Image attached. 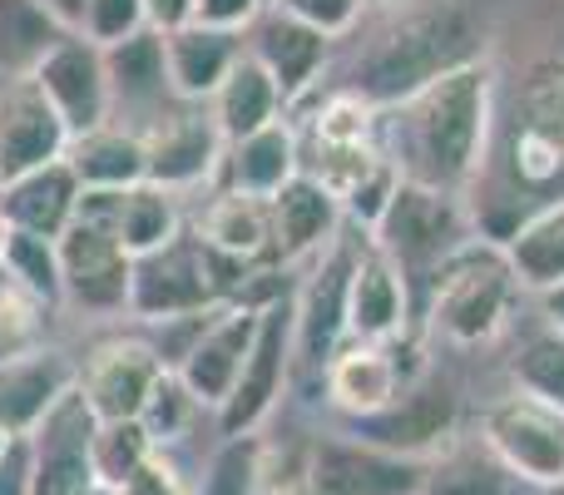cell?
Returning a JSON list of instances; mask_svg holds the SVG:
<instances>
[{
    "instance_id": "18",
    "label": "cell",
    "mask_w": 564,
    "mask_h": 495,
    "mask_svg": "<svg viewBox=\"0 0 564 495\" xmlns=\"http://www.w3.org/2000/svg\"><path fill=\"white\" fill-rule=\"evenodd\" d=\"M322 387L327 401L341 411L347 421H371L401 397V367L397 352L381 347V342H341L332 352V362L322 367Z\"/></svg>"
},
{
    "instance_id": "15",
    "label": "cell",
    "mask_w": 564,
    "mask_h": 495,
    "mask_svg": "<svg viewBox=\"0 0 564 495\" xmlns=\"http://www.w3.org/2000/svg\"><path fill=\"white\" fill-rule=\"evenodd\" d=\"M144 144V184L159 189H184L208 179L224 164V134L204 109H178V115H159L154 125L139 134Z\"/></svg>"
},
{
    "instance_id": "25",
    "label": "cell",
    "mask_w": 564,
    "mask_h": 495,
    "mask_svg": "<svg viewBox=\"0 0 564 495\" xmlns=\"http://www.w3.org/2000/svg\"><path fill=\"white\" fill-rule=\"evenodd\" d=\"M75 387V372L59 362V352H30V357L0 362V431L25 437L40 427L50 407Z\"/></svg>"
},
{
    "instance_id": "14",
    "label": "cell",
    "mask_w": 564,
    "mask_h": 495,
    "mask_svg": "<svg viewBox=\"0 0 564 495\" xmlns=\"http://www.w3.org/2000/svg\"><path fill=\"white\" fill-rule=\"evenodd\" d=\"M129 272H134V258L119 248L115 234L89 224H69L59 234V288L69 302L89 312L129 308Z\"/></svg>"
},
{
    "instance_id": "38",
    "label": "cell",
    "mask_w": 564,
    "mask_h": 495,
    "mask_svg": "<svg viewBox=\"0 0 564 495\" xmlns=\"http://www.w3.org/2000/svg\"><path fill=\"white\" fill-rule=\"evenodd\" d=\"M312 129H317L322 149H361V144H371V129H377V105L341 89V95H332L317 109V125Z\"/></svg>"
},
{
    "instance_id": "37",
    "label": "cell",
    "mask_w": 564,
    "mask_h": 495,
    "mask_svg": "<svg viewBox=\"0 0 564 495\" xmlns=\"http://www.w3.org/2000/svg\"><path fill=\"white\" fill-rule=\"evenodd\" d=\"M40 308H45V302L30 298L15 278L0 272V362L40 352Z\"/></svg>"
},
{
    "instance_id": "5",
    "label": "cell",
    "mask_w": 564,
    "mask_h": 495,
    "mask_svg": "<svg viewBox=\"0 0 564 495\" xmlns=\"http://www.w3.org/2000/svg\"><path fill=\"white\" fill-rule=\"evenodd\" d=\"M95 431L79 381L30 431V495H95Z\"/></svg>"
},
{
    "instance_id": "43",
    "label": "cell",
    "mask_w": 564,
    "mask_h": 495,
    "mask_svg": "<svg viewBox=\"0 0 564 495\" xmlns=\"http://www.w3.org/2000/svg\"><path fill=\"white\" fill-rule=\"evenodd\" d=\"M397 189H401V174H397V164L391 159H381L377 169H371L367 179H361L357 189H351L347 198H341V214H351L367 234H377V224L387 218V208H391V198H397Z\"/></svg>"
},
{
    "instance_id": "23",
    "label": "cell",
    "mask_w": 564,
    "mask_h": 495,
    "mask_svg": "<svg viewBox=\"0 0 564 495\" xmlns=\"http://www.w3.org/2000/svg\"><path fill=\"white\" fill-rule=\"evenodd\" d=\"M79 179L75 169L59 159V164H45L35 174L15 179V184L0 189V214L10 218L15 234H35V238H55L75 224V208H79Z\"/></svg>"
},
{
    "instance_id": "31",
    "label": "cell",
    "mask_w": 564,
    "mask_h": 495,
    "mask_svg": "<svg viewBox=\"0 0 564 495\" xmlns=\"http://www.w3.org/2000/svg\"><path fill=\"white\" fill-rule=\"evenodd\" d=\"M520 481L490 456L486 441H451L421 471V495H516Z\"/></svg>"
},
{
    "instance_id": "27",
    "label": "cell",
    "mask_w": 564,
    "mask_h": 495,
    "mask_svg": "<svg viewBox=\"0 0 564 495\" xmlns=\"http://www.w3.org/2000/svg\"><path fill=\"white\" fill-rule=\"evenodd\" d=\"M297 174H302L297 139H292V129L282 125V119L224 149V189H234V194L273 198L278 189L292 184Z\"/></svg>"
},
{
    "instance_id": "49",
    "label": "cell",
    "mask_w": 564,
    "mask_h": 495,
    "mask_svg": "<svg viewBox=\"0 0 564 495\" xmlns=\"http://www.w3.org/2000/svg\"><path fill=\"white\" fill-rule=\"evenodd\" d=\"M40 6L55 15L59 30H69V35H79V20H85V6L89 0H40Z\"/></svg>"
},
{
    "instance_id": "22",
    "label": "cell",
    "mask_w": 564,
    "mask_h": 495,
    "mask_svg": "<svg viewBox=\"0 0 564 495\" xmlns=\"http://www.w3.org/2000/svg\"><path fill=\"white\" fill-rule=\"evenodd\" d=\"M327 45L332 40H322L317 30L297 25V20H288L282 10L268 6L263 15L253 20V50H248V55L273 75L282 99H302L312 89V79H317L322 60H327Z\"/></svg>"
},
{
    "instance_id": "46",
    "label": "cell",
    "mask_w": 564,
    "mask_h": 495,
    "mask_svg": "<svg viewBox=\"0 0 564 495\" xmlns=\"http://www.w3.org/2000/svg\"><path fill=\"white\" fill-rule=\"evenodd\" d=\"M119 495H188V491H184V481H178V471L154 451V456H149L144 466L129 476V486Z\"/></svg>"
},
{
    "instance_id": "28",
    "label": "cell",
    "mask_w": 564,
    "mask_h": 495,
    "mask_svg": "<svg viewBox=\"0 0 564 495\" xmlns=\"http://www.w3.org/2000/svg\"><path fill=\"white\" fill-rule=\"evenodd\" d=\"M198 244L214 248L218 258H234L253 268L258 258H273V224H268V198L253 194H224L208 204L204 224H198Z\"/></svg>"
},
{
    "instance_id": "3",
    "label": "cell",
    "mask_w": 564,
    "mask_h": 495,
    "mask_svg": "<svg viewBox=\"0 0 564 495\" xmlns=\"http://www.w3.org/2000/svg\"><path fill=\"white\" fill-rule=\"evenodd\" d=\"M431 332L456 347L490 342L506 327L510 298H516V272H510L506 248L490 244H460L431 272Z\"/></svg>"
},
{
    "instance_id": "48",
    "label": "cell",
    "mask_w": 564,
    "mask_h": 495,
    "mask_svg": "<svg viewBox=\"0 0 564 495\" xmlns=\"http://www.w3.org/2000/svg\"><path fill=\"white\" fill-rule=\"evenodd\" d=\"M144 25L159 35L194 25V0H144Z\"/></svg>"
},
{
    "instance_id": "30",
    "label": "cell",
    "mask_w": 564,
    "mask_h": 495,
    "mask_svg": "<svg viewBox=\"0 0 564 495\" xmlns=\"http://www.w3.org/2000/svg\"><path fill=\"white\" fill-rule=\"evenodd\" d=\"M105 75H109V105H159L169 89V65H164V35L159 30H139V35L119 40L105 50Z\"/></svg>"
},
{
    "instance_id": "50",
    "label": "cell",
    "mask_w": 564,
    "mask_h": 495,
    "mask_svg": "<svg viewBox=\"0 0 564 495\" xmlns=\"http://www.w3.org/2000/svg\"><path fill=\"white\" fill-rule=\"evenodd\" d=\"M535 298H540V312H545L550 332L564 337V282H555V288H545V292H535Z\"/></svg>"
},
{
    "instance_id": "39",
    "label": "cell",
    "mask_w": 564,
    "mask_h": 495,
    "mask_svg": "<svg viewBox=\"0 0 564 495\" xmlns=\"http://www.w3.org/2000/svg\"><path fill=\"white\" fill-rule=\"evenodd\" d=\"M258 476H263V451L253 437H234L214 456L198 495H258Z\"/></svg>"
},
{
    "instance_id": "2",
    "label": "cell",
    "mask_w": 564,
    "mask_h": 495,
    "mask_svg": "<svg viewBox=\"0 0 564 495\" xmlns=\"http://www.w3.org/2000/svg\"><path fill=\"white\" fill-rule=\"evenodd\" d=\"M470 25L456 6L441 10H416L401 25H391L377 45L361 55L351 95L371 99V105H401L416 89H426L431 79H441L446 69L470 65Z\"/></svg>"
},
{
    "instance_id": "8",
    "label": "cell",
    "mask_w": 564,
    "mask_h": 495,
    "mask_svg": "<svg viewBox=\"0 0 564 495\" xmlns=\"http://www.w3.org/2000/svg\"><path fill=\"white\" fill-rule=\"evenodd\" d=\"M371 244L387 252L401 272H411V268L436 272L451 252L466 244V224H460L456 194H436V189H421V184L401 179L397 198H391L387 218L377 224Z\"/></svg>"
},
{
    "instance_id": "35",
    "label": "cell",
    "mask_w": 564,
    "mask_h": 495,
    "mask_svg": "<svg viewBox=\"0 0 564 495\" xmlns=\"http://www.w3.org/2000/svg\"><path fill=\"white\" fill-rule=\"evenodd\" d=\"M149 456H154V437L144 431V421H99V431H95V486L119 495Z\"/></svg>"
},
{
    "instance_id": "4",
    "label": "cell",
    "mask_w": 564,
    "mask_h": 495,
    "mask_svg": "<svg viewBox=\"0 0 564 495\" xmlns=\"http://www.w3.org/2000/svg\"><path fill=\"white\" fill-rule=\"evenodd\" d=\"M480 441L520 486L564 491V411L555 401L525 387L506 391L480 417Z\"/></svg>"
},
{
    "instance_id": "33",
    "label": "cell",
    "mask_w": 564,
    "mask_h": 495,
    "mask_svg": "<svg viewBox=\"0 0 564 495\" xmlns=\"http://www.w3.org/2000/svg\"><path fill=\"white\" fill-rule=\"evenodd\" d=\"M115 238L129 258H149V252L174 244L178 238V208H174V198H169V189H159V184L119 189Z\"/></svg>"
},
{
    "instance_id": "42",
    "label": "cell",
    "mask_w": 564,
    "mask_h": 495,
    "mask_svg": "<svg viewBox=\"0 0 564 495\" xmlns=\"http://www.w3.org/2000/svg\"><path fill=\"white\" fill-rule=\"evenodd\" d=\"M268 6L282 10L288 20H297V25L317 30L322 40H341L361 20L367 0H268Z\"/></svg>"
},
{
    "instance_id": "54",
    "label": "cell",
    "mask_w": 564,
    "mask_h": 495,
    "mask_svg": "<svg viewBox=\"0 0 564 495\" xmlns=\"http://www.w3.org/2000/svg\"><path fill=\"white\" fill-rule=\"evenodd\" d=\"M367 6H401V0H367Z\"/></svg>"
},
{
    "instance_id": "56",
    "label": "cell",
    "mask_w": 564,
    "mask_h": 495,
    "mask_svg": "<svg viewBox=\"0 0 564 495\" xmlns=\"http://www.w3.org/2000/svg\"><path fill=\"white\" fill-rule=\"evenodd\" d=\"M545 495H564V491H545Z\"/></svg>"
},
{
    "instance_id": "17",
    "label": "cell",
    "mask_w": 564,
    "mask_h": 495,
    "mask_svg": "<svg viewBox=\"0 0 564 495\" xmlns=\"http://www.w3.org/2000/svg\"><path fill=\"white\" fill-rule=\"evenodd\" d=\"M421 461H401L367 441H317L307 466L312 495H421Z\"/></svg>"
},
{
    "instance_id": "11",
    "label": "cell",
    "mask_w": 564,
    "mask_h": 495,
    "mask_svg": "<svg viewBox=\"0 0 564 495\" xmlns=\"http://www.w3.org/2000/svg\"><path fill=\"white\" fill-rule=\"evenodd\" d=\"M69 149V129L55 115L35 79H6L0 85V189L59 164Z\"/></svg>"
},
{
    "instance_id": "44",
    "label": "cell",
    "mask_w": 564,
    "mask_h": 495,
    "mask_svg": "<svg viewBox=\"0 0 564 495\" xmlns=\"http://www.w3.org/2000/svg\"><path fill=\"white\" fill-rule=\"evenodd\" d=\"M188 407H194V397L184 391V381L174 377V372H164V381L154 387V397H149V407H144V431L154 441H164V437H174L178 427H184V417H188Z\"/></svg>"
},
{
    "instance_id": "32",
    "label": "cell",
    "mask_w": 564,
    "mask_h": 495,
    "mask_svg": "<svg viewBox=\"0 0 564 495\" xmlns=\"http://www.w3.org/2000/svg\"><path fill=\"white\" fill-rule=\"evenodd\" d=\"M506 258H510L516 282L530 292H545L555 282H564V198L560 204H545L540 214H530L510 234Z\"/></svg>"
},
{
    "instance_id": "47",
    "label": "cell",
    "mask_w": 564,
    "mask_h": 495,
    "mask_svg": "<svg viewBox=\"0 0 564 495\" xmlns=\"http://www.w3.org/2000/svg\"><path fill=\"white\" fill-rule=\"evenodd\" d=\"M0 495H30V441L15 437L0 456Z\"/></svg>"
},
{
    "instance_id": "7",
    "label": "cell",
    "mask_w": 564,
    "mask_h": 495,
    "mask_svg": "<svg viewBox=\"0 0 564 495\" xmlns=\"http://www.w3.org/2000/svg\"><path fill=\"white\" fill-rule=\"evenodd\" d=\"M224 308L208 272V248L198 238L178 234L169 248L134 258L129 272V312H139L144 322H174V318H194V312H214Z\"/></svg>"
},
{
    "instance_id": "19",
    "label": "cell",
    "mask_w": 564,
    "mask_h": 495,
    "mask_svg": "<svg viewBox=\"0 0 564 495\" xmlns=\"http://www.w3.org/2000/svg\"><path fill=\"white\" fill-rule=\"evenodd\" d=\"M406 272L387 258L377 244H367L351 262L347 282V337L351 342H381L406 332Z\"/></svg>"
},
{
    "instance_id": "45",
    "label": "cell",
    "mask_w": 564,
    "mask_h": 495,
    "mask_svg": "<svg viewBox=\"0 0 564 495\" xmlns=\"http://www.w3.org/2000/svg\"><path fill=\"white\" fill-rule=\"evenodd\" d=\"M263 6L268 0H194V25L238 35V30H248L258 15H263Z\"/></svg>"
},
{
    "instance_id": "55",
    "label": "cell",
    "mask_w": 564,
    "mask_h": 495,
    "mask_svg": "<svg viewBox=\"0 0 564 495\" xmlns=\"http://www.w3.org/2000/svg\"><path fill=\"white\" fill-rule=\"evenodd\" d=\"M95 495H115V491H95Z\"/></svg>"
},
{
    "instance_id": "40",
    "label": "cell",
    "mask_w": 564,
    "mask_h": 495,
    "mask_svg": "<svg viewBox=\"0 0 564 495\" xmlns=\"http://www.w3.org/2000/svg\"><path fill=\"white\" fill-rule=\"evenodd\" d=\"M516 387L535 391V397L555 401L564 411V337H535L525 352L516 357Z\"/></svg>"
},
{
    "instance_id": "20",
    "label": "cell",
    "mask_w": 564,
    "mask_h": 495,
    "mask_svg": "<svg viewBox=\"0 0 564 495\" xmlns=\"http://www.w3.org/2000/svg\"><path fill=\"white\" fill-rule=\"evenodd\" d=\"M351 262L357 252L332 238L322 268L307 278L297 298V357L312 367H327L332 352L347 342V282H351Z\"/></svg>"
},
{
    "instance_id": "52",
    "label": "cell",
    "mask_w": 564,
    "mask_h": 495,
    "mask_svg": "<svg viewBox=\"0 0 564 495\" xmlns=\"http://www.w3.org/2000/svg\"><path fill=\"white\" fill-rule=\"evenodd\" d=\"M10 234H15V228H10V218L0 214V262H6V248H10Z\"/></svg>"
},
{
    "instance_id": "6",
    "label": "cell",
    "mask_w": 564,
    "mask_h": 495,
    "mask_svg": "<svg viewBox=\"0 0 564 495\" xmlns=\"http://www.w3.org/2000/svg\"><path fill=\"white\" fill-rule=\"evenodd\" d=\"M292 357H297V302L273 298L258 308V332H253V347H248L243 377H238L234 397L224 401V411H218L228 441L248 437V431L278 407Z\"/></svg>"
},
{
    "instance_id": "10",
    "label": "cell",
    "mask_w": 564,
    "mask_h": 495,
    "mask_svg": "<svg viewBox=\"0 0 564 495\" xmlns=\"http://www.w3.org/2000/svg\"><path fill=\"white\" fill-rule=\"evenodd\" d=\"M510 174L525 189H555L564 179V60L525 79L510 125Z\"/></svg>"
},
{
    "instance_id": "13",
    "label": "cell",
    "mask_w": 564,
    "mask_h": 495,
    "mask_svg": "<svg viewBox=\"0 0 564 495\" xmlns=\"http://www.w3.org/2000/svg\"><path fill=\"white\" fill-rule=\"evenodd\" d=\"M40 85V95L55 105V115L65 119L69 139L105 129L109 119V75H105V50L89 45L85 35H65L40 69L30 75Z\"/></svg>"
},
{
    "instance_id": "29",
    "label": "cell",
    "mask_w": 564,
    "mask_h": 495,
    "mask_svg": "<svg viewBox=\"0 0 564 495\" xmlns=\"http://www.w3.org/2000/svg\"><path fill=\"white\" fill-rule=\"evenodd\" d=\"M65 164L75 169L79 189H134V184H144V144H139V134H119V129H109V125L69 139Z\"/></svg>"
},
{
    "instance_id": "9",
    "label": "cell",
    "mask_w": 564,
    "mask_h": 495,
    "mask_svg": "<svg viewBox=\"0 0 564 495\" xmlns=\"http://www.w3.org/2000/svg\"><path fill=\"white\" fill-rule=\"evenodd\" d=\"M456 387L441 377H421L391 401L381 417L371 421H351V441H367V446L387 451L401 461H426L441 456L456 437Z\"/></svg>"
},
{
    "instance_id": "12",
    "label": "cell",
    "mask_w": 564,
    "mask_h": 495,
    "mask_svg": "<svg viewBox=\"0 0 564 495\" xmlns=\"http://www.w3.org/2000/svg\"><path fill=\"white\" fill-rule=\"evenodd\" d=\"M253 332H258V308H248V302L218 308L214 318H208V327L198 332V342L188 347V357L174 367V377L184 381V391L194 397V407L224 411V401L234 397L238 377H243Z\"/></svg>"
},
{
    "instance_id": "51",
    "label": "cell",
    "mask_w": 564,
    "mask_h": 495,
    "mask_svg": "<svg viewBox=\"0 0 564 495\" xmlns=\"http://www.w3.org/2000/svg\"><path fill=\"white\" fill-rule=\"evenodd\" d=\"M268 495H312V486H307V476H302V481H288V486H278Z\"/></svg>"
},
{
    "instance_id": "24",
    "label": "cell",
    "mask_w": 564,
    "mask_h": 495,
    "mask_svg": "<svg viewBox=\"0 0 564 495\" xmlns=\"http://www.w3.org/2000/svg\"><path fill=\"white\" fill-rule=\"evenodd\" d=\"M243 60V45L238 35H224V30L208 25H184L164 35V65H169V89H174L184 105H198V99H214L218 85L228 79V69Z\"/></svg>"
},
{
    "instance_id": "16",
    "label": "cell",
    "mask_w": 564,
    "mask_h": 495,
    "mask_svg": "<svg viewBox=\"0 0 564 495\" xmlns=\"http://www.w3.org/2000/svg\"><path fill=\"white\" fill-rule=\"evenodd\" d=\"M164 362L149 342H105L89 357L79 391H85L89 411L99 421H139L154 397V387L164 381Z\"/></svg>"
},
{
    "instance_id": "26",
    "label": "cell",
    "mask_w": 564,
    "mask_h": 495,
    "mask_svg": "<svg viewBox=\"0 0 564 495\" xmlns=\"http://www.w3.org/2000/svg\"><path fill=\"white\" fill-rule=\"evenodd\" d=\"M282 105H288V99L278 95L273 75L243 50V60L228 69V79L218 85V95L208 99V119H214V129L224 134V149H228V144H238V139L258 134V129L278 125Z\"/></svg>"
},
{
    "instance_id": "36",
    "label": "cell",
    "mask_w": 564,
    "mask_h": 495,
    "mask_svg": "<svg viewBox=\"0 0 564 495\" xmlns=\"http://www.w3.org/2000/svg\"><path fill=\"white\" fill-rule=\"evenodd\" d=\"M6 278H15L30 298L40 302H55L59 292V244L55 238H35V234H10V248H6Z\"/></svg>"
},
{
    "instance_id": "1",
    "label": "cell",
    "mask_w": 564,
    "mask_h": 495,
    "mask_svg": "<svg viewBox=\"0 0 564 495\" xmlns=\"http://www.w3.org/2000/svg\"><path fill=\"white\" fill-rule=\"evenodd\" d=\"M490 75L486 60L446 69L416 89L411 99L391 105V164L406 184L436 189V194H460L486 164L490 139Z\"/></svg>"
},
{
    "instance_id": "34",
    "label": "cell",
    "mask_w": 564,
    "mask_h": 495,
    "mask_svg": "<svg viewBox=\"0 0 564 495\" xmlns=\"http://www.w3.org/2000/svg\"><path fill=\"white\" fill-rule=\"evenodd\" d=\"M65 35L40 0H0V69L10 79H30Z\"/></svg>"
},
{
    "instance_id": "21",
    "label": "cell",
    "mask_w": 564,
    "mask_h": 495,
    "mask_svg": "<svg viewBox=\"0 0 564 495\" xmlns=\"http://www.w3.org/2000/svg\"><path fill=\"white\" fill-rule=\"evenodd\" d=\"M341 204L317 184V179L297 174L268 198V224H273V262H302L312 252L332 248L337 238Z\"/></svg>"
},
{
    "instance_id": "53",
    "label": "cell",
    "mask_w": 564,
    "mask_h": 495,
    "mask_svg": "<svg viewBox=\"0 0 564 495\" xmlns=\"http://www.w3.org/2000/svg\"><path fill=\"white\" fill-rule=\"evenodd\" d=\"M10 441H15V437H10V431H0V456H6V451H10Z\"/></svg>"
},
{
    "instance_id": "41",
    "label": "cell",
    "mask_w": 564,
    "mask_h": 495,
    "mask_svg": "<svg viewBox=\"0 0 564 495\" xmlns=\"http://www.w3.org/2000/svg\"><path fill=\"white\" fill-rule=\"evenodd\" d=\"M139 30H144V0H89L85 20H79V35L99 50L119 45V40L139 35Z\"/></svg>"
}]
</instances>
